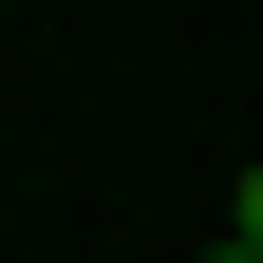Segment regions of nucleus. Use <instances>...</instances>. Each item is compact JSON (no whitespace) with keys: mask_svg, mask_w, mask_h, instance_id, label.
I'll return each mask as SVG.
<instances>
[{"mask_svg":"<svg viewBox=\"0 0 263 263\" xmlns=\"http://www.w3.org/2000/svg\"><path fill=\"white\" fill-rule=\"evenodd\" d=\"M226 245H263V151H245V188H226Z\"/></svg>","mask_w":263,"mask_h":263,"instance_id":"obj_1","label":"nucleus"},{"mask_svg":"<svg viewBox=\"0 0 263 263\" xmlns=\"http://www.w3.org/2000/svg\"><path fill=\"white\" fill-rule=\"evenodd\" d=\"M207 263H263V245H207Z\"/></svg>","mask_w":263,"mask_h":263,"instance_id":"obj_2","label":"nucleus"}]
</instances>
